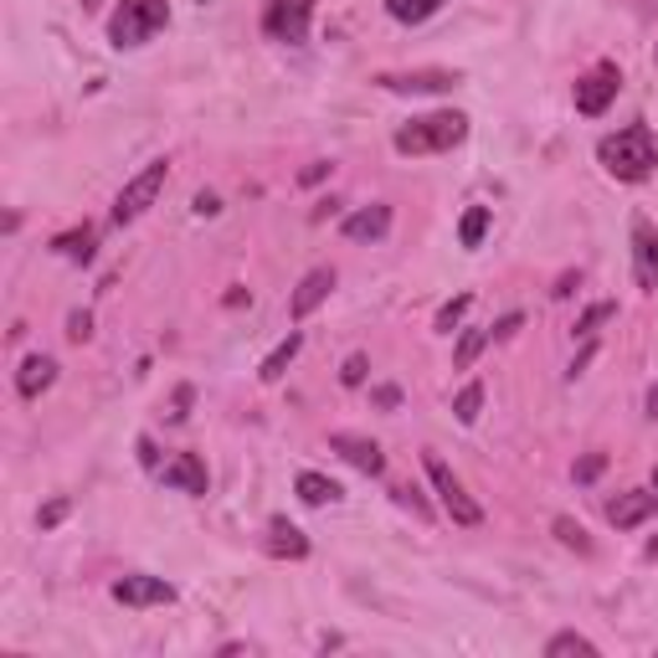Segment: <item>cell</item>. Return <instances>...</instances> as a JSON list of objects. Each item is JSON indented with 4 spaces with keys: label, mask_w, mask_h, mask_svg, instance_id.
<instances>
[{
    "label": "cell",
    "mask_w": 658,
    "mask_h": 658,
    "mask_svg": "<svg viewBox=\"0 0 658 658\" xmlns=\"http://www.w3.org/2000/svg\"><path fill=\"white\" fill-rule=\"evenodd\" d=\"M458 73H447V67H417V73H376V88H387V93H453L458 88Z\"/></svg>",
    "instance_id": "cell-8"
},
{
    "label": "cell",
    "mask_w": 658,
    "mask_h": 658,
    "mask_svg": "<svg viewBox=\"0 0 658 658\" xmlns=\"http://www.w3.org/2000/svg\"><path fill=\"white\" fill-rule=\"evenodd\" d=\"M592 355H597V345H592V340H586V345H581V355H577V360H571V366H566V381H577L581 370L592 366Z\"/></svg>",
    "instance_id": "cell-36"
},
{
    "label": "cell",
    "mask_w": 658,
    "mask_h": 658,
    "mask_svg": "<svg viewBox=\"0 0 658 658\" xmlns=\"http://www.w3.org/2000/svg\"><path fill=\"white\" fill-rule=\"evenodd\" d=\"M391 499L402 504V509H412L417 520H432V504L422 499V489H417V484H396V489H391Z\"/></svg>",
    "instance_id": "cell-28"
},
{
    "label": "cell",
    "mask_w": 658,
    "mask_h": 658,
    "mask_svg": "<svg viewBox=\"0 0 658 658\" xmlns=\"http://www.w3.org/2000/svg\"><path fill=\"white\" fill-rule=\"evenodd\" d=\"M602 468H607V453H586V458L571 468V479H577V484H597Z\"/></svg>",
    "instance_id": "cell-30"
},
{
    "label": "cell",
    "mask_w": 658,
    "mask_h": 658,
    "mask_svg": "<svg viewBox=\"0 0 658 658\" xmlns=\"http://www.w3.org/2000/svg\"><path fill=\"white\" fill-rule=\"evenodd\" d=\"M648 561H658V541H648Z\"/></svg>",
    "instance_id": "cell-43"
},
{
    "label": "cell",
    "mask_w": 658,
    "mask_h": 658,
    "mask_svg": "<svg viewBox=\"0 0 658 658\" xmlns=\"http://www.w3.org/2000/svg\"><path fill=\"white\" fill-rule=\"evenodd\" d=\"M329 453H340L350 468H360V473H370V479L387 473V453H381V443H370V438H360V432H334V438H329Z\"/></svg>",
    "instance_id": "cell-11"
},
{
    "label": "cell",
    "mask_w": 658,
    "mask_h": 658,
    "mask_svg": "<svg viewBox=\"0 0 658 658\" xmlns=\"http://www.w3.org/2000/svg\"><path fill=\"white\" fill-rule=\"evenodd\" d=\"M654 58H658V47H654Z\"/></svg>",
    "instance_id": "cell-46"
},
{
    "label": "cell",
    "mask_w": 658,
    "mask_h": 658,
    "mask_svg": "<svg viewBox=\"0 0 658 658\" xmlns=\"http://www.w3.org/2000/svg\"><path fill=\"white\" fill-rule=\"evenodd\" d=\"M520 325H524V314H504L499 325H489V329H494V340H509V334H515Z\"/></svg>",
    "instance_id": "cell-37"
},
{
    "label": "cell",
    "mask_w": 658,
    "mask_h": 658,
    "mask_svg": "<svg viewBox=\"0 0 658 658\" xmlns=\"http://www.w3.org/2000/svg\"><path fill=\"white\" fill-rule=\"evenodd\" d=\"M654 515H658L654 489H628V494H618V499L607 504V520L618 524V530H638V524H648Z\"/></svg>",
    "instance_id": "cell-14"
},
{
    "label": "cell",
    "mask_w": 658,
    "mask_h": 658,
    "mask_svg": "<svg viewBox=\"0 0 658 658\" xmlns=\"http://www.w3.org/2000/svg\"><path fill=\"white\" fill-rule=\"evenodd\" d=\"M160 484H165V489H180V494H191V499H206V489H212V473H206V464H201L195 453H175L170 464L160 468Z\"/></svg>",
    "instance_id": "cell-12"
},
{
    "label": "cell",
    "mask_w": 658,
    "mask_h": 658,
    "mask_svg": "<svg viewBox=\"0 0 658 658\" xmlns=\"http://www.w3.org/2000/svg\"><path fill=\"white\" fill-rule=\"evenodd\" d=\"M648 417L658 422V381H654V391H648Z\"/></svg>",
    "instance_id": "cell-42"
},
{
    "label": "cell",
    "mask_w": 658,
    "mask_h": 658,
    "mask_svg": "<svg viewBox=\"0 0 658 658\" xmlns=\"http://www.w3.org/2000/svg\"><path fill=\"white\" fill-rule=\"evenodd\" d=\"M489 345H494V329H464V340H458V350H453V366L468 370Z\"/></svg>",
    "instance_id": "cell-23"
},
{
    "label": "cell",
    "mask_w": 658,
    "mask_h": 658,
    "mask_svg": "<svg viewBox=\"0 0 658 658\" xmlns=\"http://www.w3.org/2000/svg\"><path fill=\"white\" fill-rule=\"evenodd\" d=\"M370 402H376L381 412H396V407H402V387H376V391H370Z\"/></svg>",
    "instance_id": "cell-35"
},
{
    "label": "cell",
    "mask_w": 658,
    "mask_h": 658,
    "mask_svg": "<svg viewBox=\"0 0 658 658\" xmlns=\"http://www.w3.org/2000/svg\"><path fill=\"white\" fill-rule=\"evenodd\" d=\"M88 334H93V314L88 309H78V314H67V340H88Z\"/></svg>",
    "instance_id": "cell-33"
},
{
    "label": "cell",
    "mask_w": 658,
    "mask_h": 658,
    "mask_svg": "<svg viewBox=\"0 0 658 658\" xmlns=\"http://www.w3.org/2000/svg\"><path fill=\"white\" fill-rule=\"evenodd\" d=\"M165 180H170V160H150V165H144L135 180H124V191L114 195V212H109V222H114V227H129V222H139V216H144L160 201Z\"/></svg>",
    "instance_id": "cell-5"
},
{
    "label": "cell",
    "mask_w": 658,
    "mask_h": 658,
    "mask_svg": "<svg viewBox=\"0 0 658 658\" xmlns=\"http://www.w3.org/2000/svg\"><path fill=\"white\" fill-rule=\"evenodd\" d=\"M334 283H340L334 268H309V273H304V278H299V289H293V299H289V319H293V325H299V319H309L329 293H334Z\"/></svg>",
    "instance_id": "cell-13"
},
{
    "label": "cell",
    "mask_w": 658,
    "mask_h": 658,
    "mask_svg": "<svg viewBox=\"0 0 658 658\" xmlns=\"http://www.w3.org/2000/svg\"><path fill=\"white\" fill-rule=\"evenodd\" d=\"M52 252H58V257H67V263H93L98 232H93V227H73V232L52 237Z\"/></svg>",
    "instance_id": "cell-20"
},
{
    "label": "cell",
    "mask_w": 658,
    "mask_h": 658,
    "mask_svg": "<svg viewBox=\"0 0 658 658\" xmlns=\"http://www.w3.org/2000/svg\"><path fill=\"white\" fill-rule=\"evenodd\" d=\"M216 212H222V201H216L212 191H201V195H195V216H216Z\"/></svg>",
    "instance_id": "cell-38"
},
{
    "label": "cell",
    "mask_w": 658,
    "mask_h": 658,
    "mask_svg": "<svg viewBox=\"0 0 658 658\" xmlns=\"http://www.w3.org/2000/svg\"><path fill=\"white\" fill-rule=\"evenodd\" d=\"M468 139V114L458 109H438V114H422L402 124L391 144H396V155H447V150H458Z\"/></svg>",
    "instance_id": "cell-2"
},
{
    "label": "cell",
    "mask_w": 658,
    "mask_h": 658,
    "mask_svg": "<svg viewBox=\"0 0 658 658\" xmlns=\"http://www.w3.org/2000/svg\"><path fill=\"white\" fill-rule=\"evenodd\" d=\"M299 350H304V334H299V329H289V340H278V345L268 350V360L257 366V381H263V387L283 381V370L293 366V355H299Z\"/></svg>",
    "instance_id": "cell-19"
},
{
    "label": "cell",
    "mask_w": 658,
    "mask_h": 658,
    "mask_svg": "<svg viewBox=\"0 0 658 658\" xmlns=\"http://www.w3.org/2000/svg\"><path fill=\"white\" fill-rule=\"evenodd\" d=\"M366 376H370V360H366V355H350L345 366H340V381H345V387H366Z\"/></svg>",
    "instance_id": "cell-31"
},
{
    "label": "cell",
    "mask_w": 658,
    "mask_h": 658,
    "mask_svg": "<svg viewBox=\"0 0 658 658\" xmlns=\"http://www.w3.org/2000/svg\"><path fill=\"white\" fill-rule=\"evenodd\" d=\"M633 278L643 293L658 289V227L648 216H633Z\"/></svg>",
    "instance_id": "cell-10"
},
{
    "label": "cell",
    "mask_w": 658,
    "mask_h": 658,
    "mask_svg": "<svg viewBox=\"0 0 658 658\" xmlns=\"http://www.w3.org/2000/svg\"><path fill=\"white\" fill-rule=\"evenodd\" d=\"M325 175H329V165H325V160H314V165L299 175V180H304V186H314V180H325Z\"/></svg>",
    "instance_id": "cell-40"
},
{
    "label": "cell",
    "mask_w": 658,
    "mask_h": 658,
    "mask_svg": "<svg viewBox=\"0 0 658 658\" xmlns=\"http://www.w3.org/2000/svg\"><path fill=\"white\" fill-rule=\"evenodd\" d=\"M566 654H597V643L592 638H581V633H556V638L545 643V658H566Z\"/></svg>",
    "instance_id": "cell-25"
},
{
    "label": "cell",
    "mask_w": 658,
    "mask_h": 658,
    "mask_svg": "<svg viewBox=\"0 0 658 658\" xmlns=\"http://www.w3.org/2000/svg\"><path fill=\"white\" fill-rule=\"evenodd\" d=\"M479 412H484V387H479V381H468V387L453 396V417H458L464 427H473V422H479Z\"/></svg>",
    "instance_id": "cell-24"
},
{
    "label": "cell",
    "mask_w": 658,
    "mask_h": 658,
    "mask_svg": "<svg viewBox=\"0 0 658 658\" xmlns=\"http://www.w3.org/2000/svg\"><path fill=\"white\" fill-rule=\"evenodd\" d=\"M263 545H268V556H278V561H304L309 556V535L289 520H268V541Z\"/></svg>",
    "instance_id": "cell-17"
},
{
    "label": "cell",
    "mask_w": 658,
    "mask_h": 658,
    "mask_svg": "<svg viewBox=\"0 0 658 658\" xmlns=\"http://www.w3.org/2000/svg\"><path fill=\"white\" fill-rule=\"evenodd\" d=\"M191 402H195L191 387H175V402H170V412H165V417H170V422H186V417H191Z\"/></svg>",
    "instance_id": "cell-32"
},
{
    "label": "cell",
    "mask_w": 658,
    "mask_h": 658,
    "mask_svg": "<svg viewBox=\"0 0 658 658\" xmlns=\"http://www.w3.org/2000/svg\"><path fill=\"white\" fill-rule=\"evenodd\" d=\"M114 602L124 607H170L175 586L165 577H144V571H129V577L114 581Z\"/></svg>",
    "instance_id": "cell-9"
},
{
    "label": "cell",
    "mask_w": 658,
    "mask_h": 658,
    "mask_svg": "<svg viewBox=\"0 0 658 658\" xmlns=\"http://www.w3.org/2000/svg\"><path fill=\"white\" fill-rule=\"evenodd\" d=\"M443 5L447 0H387V16L402 21V26H422V21H432Z\"/></svg>",
    "instance_id": "cell-21"
},
{
    "label": "cell",
    "mask_w": 658,
    "mask_h": 658,
    "mask_svg": "<svg viewBox=\"0 0 658 658\" xmlns=\"http://www.w3.org/2000/svg\"><path fill=\"white\" fill-rule=\"evenodd\" d=\"M98 5H103V0H83V11H98Z\"/></svg>",
    "instance_id": "cell-44"
},
{
    "label": "cell",
    "mask_w": 658,
    "mask_h": 658,
    "mask_svg": "<svg viewBox=\"0 0 658 658\" xmlns=\"http://www.w3.org/2000/svg\"><path fill=\"white\" fill-rule=\"evenodd\" d=\"M468 309H473V293H458V299H447L443 309H438V319H432V325H438V334H453V325H458Z\"/></svg>",
    "instance_id": "cell-27"
},
{
    "label": "cell",
    "mask_w": 658,
    "mask_h": 658,
    "mask_svg": "<svg viewBox=\"0 0 658 658\" xmlns=\"http://www.w3.org/2000/svg\"><path fill=\"white\" fill-rule=\"evenodd\" d=\"M607 319H618V304H592V309L577 319V334H581V340H592L597 325H607Z\"/></svg>",
    "instance_id": "cell-29"
},
{
    "label": "cell",
    "mask_w": 658,
    "mask_h": 658,
    "mask_svg": "<svg viewBox=\"0 0 658 658\" xmlns=\"http://www.w3.org/2000/svg\"><path fill=\"white\" fill-rule=\"evenodd\" d=\"M422 468H427V479H432V489H438V499H443L447 520H453V524H464V530H479V524H484V504H479L473 494H468L464 479H458V473H453V468H447L443 458L432 453V447L422 453Z\"/></svg>",
    "instance_id": "cell-4"
},
{
    "label": "cell",
    "mask_w": 658,
    "mask_h": 658,
    "mask_svg": "<svg viewBox=\"0 0 658 658\" xmlns=\"http://www.w3.org/2000/svg\"><path fill=\"white\" fill-rule=\"evenodd\" d=\"M654 489H658V473H654Z\"/></svg>",
    "instance_id": "cell-45"
},
{
    "label": "cell",
    "mask_w": 658,
    "mask_h": 658,
    "mask_svg": "<svg viewBox=\"0 0 658 658\" xmlns=\"http://www.w3.org/2000/svg\"><path fill=\"white\" fill-rule=\"evenodd\" d=\"M52 381H58V360H52V355H26V360H21L16 391L26 402H37L41 391H52Z\"/></svg>",
    "instance_id": "cell-16"
},
{
    "label": "cell",
    "mask_w": 658,
    "mask_h": 658,
    "mask_svg": "<svg viewBox=\"0 0 658 658\" xmlns=\"http://www.w3.org/2000/svg\"><path fill=\"white\" fill-rule=\"evenodd\" d=\"M139 464H144V468H160V453H155V443H150V438H139Z\"/></svg>",
    "instance_id": "cell-39"
},
{
    "label": "cell",
    "mask_w": 658,
    "mask_h": 658,
    "mask_svg": "<svg viewBox=\"0 0 658 658\" xmlns=\"http://www.w3.org/2000/svg\"><path fill=\"white\" fill-rule=\"evenodd\" d=\"M293 494L309 504V509H325V504H340V499H345V489L334 484V479H325V473H314V468H304V473L293 479Z\"/></svg>",
    "instance_id": "cell-18"
},
{
    "label": "cell",
    "mask_w": 658,
    "mask_h": 658,
    "mask_svg": "<svg viewBox=\"0 0 658 658\" xmlns=\"http://www.w3.org/2000/svg\"><path fill=\"white\" fill-rule=\"evenodd\" d=\"M577 283H581V273H566V278H561V283H556V289H551V293H556V299H566V293L577 289Z\"/></svg>",
    "instance_id": "cell-41"
},
{
    "label": "cell",
    "mask_w": 658,
    "mask_h": 658,
    "mask_svg": "<svg viewBox=\"0 0 658 658\" xmlns=\"http://www.w3.org/2000/svg\"><path fill=\"white\" fill-rule=\"evenodd\" d=\"M597 160H602V170L612 175V180L638 186V180H648V175L658 170L654 129H648V124H628V129H618V135H607L597 144Z\"/></svg>",
    "instance_id": "cell-1"
},
{
    "label": "cell",
    "mask_w": 658,
    "mask_h": 658,
    "mask_svg": "<svg viewBox=\"0 0 658 658\" xmlns=\"http://www.w3.org/2000/svg\"><path fill=\"white\" fill-rule=\"evenodd\" d=\"M67 509H73V504H67V499H52V504H47V509H41V515H37V524H41V530H58V524L67 520Z\"/></svg>",
    "instance_id": "cell-34"
},
{
    "label": "cell",
    "mask_w": 658,
    "mask_h": 658,
    "mask_svg": "<svg viewBox=\"0 0 658 658\" xmlns=\"http://www.w3.org/2000/svg\"><path fill=\"white\" fill-rule=\"evenodd\" d=\"M314 5L319 0H263V37L283 41V47H304L314 26Z\"/></svg>",
    "instance_id": "cell-6"
},
{
    "label": "cell",
    "mask_w": 658,
    "mask_h": 658,
    "mask_svg": "<svg viewBox=\"0 0 658 658\" xmlns=\"http://www.w3.org/2000/svg\"><path fill=\"white\" fill-rule=\"evenodd\" d=\"M387 232H391L387 201H370V206H360V212H350L345 222H340V237H345V242H381Z\"/></svg>",
    "instance_id": "cell-15"
},
{
    "label": "cell",
    "mask_w": 658,
    "mask_h": 658,
    "mask_svg": "<svg viewBox=\"0 0 658 658\" xmlns=\"http://www.w3.org/2000/svg\"><path fill=\"white\" fill-rule=\"evenodd\" d=\"M551 530H556V541L571 545L577 556H592V541H586V530H581L577 520H566V515H556V520H551Z\"/></svg>",
    "instance_id": "cell-26"
},
{
    "label": "cell",
    "mask_w": 658,
    "mask_h": 658,
    "mask_svg": "<svg viewBox=\"0 0 658 658\" xmlns=\"http://www.w3.org/2000/svg\"><path fill=\"white\" fill-rule=\"evenodd\" d=\"M165 26H170V0H118V11L109 16V41L118 52H129L160 37Z\"/></svg>",
    "instance_id": "cell-3"
},
{
    "label": "cell",
    "mask_w": 658,
    "mask_h": 658,
    "mask_svg": "<svg viewBox=\"0 0 658 658\" xmlns=\"http://www.w3.org/2000/svg\"><path fill=\"white\" fill-rule=\"evenodd\" d=\"M618 88H622L618 62H597L592 73H581V78H577V114L602 118L607 109H612V98H618Z\"/></svg>",
    "instance_id": "cell-7"
},
{
    "label": "cell",
    "mask_w": 658,
    "mask_h": 658,
    "mask_svg": "<svg viewBox=\"0 0 658 658\" xmlns=\"http://www.w3.org/2000/svg\"><path fill=\"white\" fill-rule=\"evenodd\" d=\"M489 222H494V216H489V206H468L464 222H458V242H464L468 252H473V248H484Z\"/></svg>",
    "instance_id": "cell-22"
}]
</instances>
